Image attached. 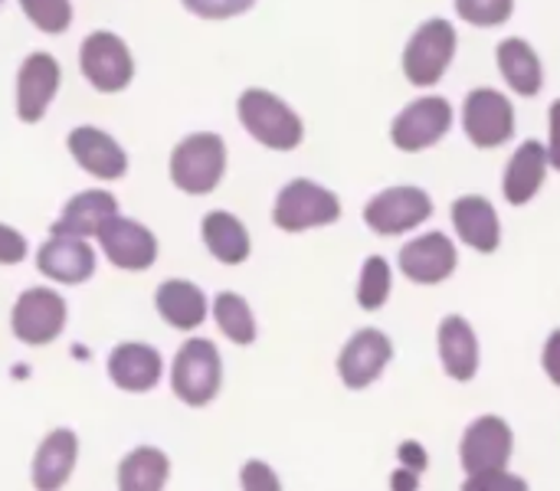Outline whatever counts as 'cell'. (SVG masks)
Returning a JSON list of instances; mask_svg holds the SVG:
<instances>
[{"label":"cell","mask_w":560,"mask_h":491,"mask_svg":"<svg viewBox=\"0 0 560 491\" xmlns=\"http://www.w3.org/2000/svg\"><path fill=\"white\" fill-rule=\"evenodd\" d=\"M548 161L560 171V98L551 105V141H548Z\"/></svg>","instance_id":"obj_38"},{"label":"cell","mask_w":560,"mask_h":491,"mask_svg":"<svg viewBox=\"0 0 560 491\" xmlns=\"http://www.w3.org/2000/svg\"><path fill=\"white\" fill-rule=\"evenodd\" d=\"M26 259V239L13 226L0 223V266H20Z\"/></svg>","instance_id":"obj_34"},{"label":"cell","mask_w":560,"mask_h":491,"mask_svg":"<svg viewBox=\"0 0 560 491\" xmlns=\"http://www.w3.org/2000/svg\"><path fill=\"white\" fill-rule=\"evenodd\" d=\"M194 16H203V20H230V16H240L246 10H253L256 0H180Z\"/></svg>","instance_id":"obj_32"},{"label":"cell","mask_w":560,"mask_h":491,"mask_svg":"<svg viewBox=\"0 0 560 491\" xmlns=\"http://www.w3.org/2000/svg\"><path fill=\"white\" fill-rule=\"evenodd\" d=\"M495 56H499V69H502L505 82H509L518 95L532 98V95L541 92L545 72H541V59H538V52H535V46H532L528 39H518V36L502 39Z\"/></svg>","instance_id":"obj_26"},{"label":"cell","mask_w":560,"mask_h":491,"mask_svg":"<svg viewBox=\"0 0 560 491\" xmlns=\"http://www.w3.org/2000/svg\"><path fill=\"white\" fill-rule=\"evenodd\" d=\"M118 213V200L108 190H82L62 207V217L52 223V233L66 236H98V230Z\"/></svg>","instance_id":"obj_24"},{"label":"cell","mask_w":560,"mask_h":491,"mask_svg":"<svg viewBox=\"0 0 560 491\" xmlns=\"http://www.w3.org/2000/svg\"><path fill=\"white\" fill-rule=\"evenodd\" d=\"M240 121L243 128L272 151H295L305 138V125L302 118L292 112L289 102H282L279 95L266 92V89H246L236 102Z\"/></svg>","instance_id":"obj_1"},{"label":"cell","mask_w":560,"mask_h":491,"mask_svg":"<svg viewBox=\"0 0 560 491\" xmlns=\"http://www.w3.org/2000/svg\"><path fill=\"white\" fill-rule=\"evenodd\" d=\"M341 217V200L315 180H289L272 207V223L285 233H305L315 226H331Z\"/></svg>","instance_id":"obj_5"},{"label":"cell","mask_w":560,"mask_h":491,"mask_svg":"<svg viewBox=\"0 0 560 491\" xmlns=\"http://www.w3.org/2000/svg\"><path fill=\"white\" fill-rule=\"evenodd\" d=\"M456 43H459V36H456V26L450 20L433 16V20L420 23L417 33L410 36L407 49H404V75H407V82L420 85V89L436 85L446 75V69H450V62L456 56Z\"/></svg>","instance_id":"obj_4"},{"label":"cell","mask_w":560,"mask_h":491,"mask_svg":"<svg viewBox=\"0 0 560 491\" xmlns=\"http://www.w3.org/2000/svg\"><path fill=\"white\" fill-rule=\"evenodd\" d=\"M463 128L476 148H502L515 135V108L495 89H472L463 105Z\"/></svg>","instance_id":"obj_10"},{"label":"cell","mask_w":560,"mask_h":491,"mask_svg":"<svg viewBox=\"0 0 560 491\" xmlns=\"http://www.w3.org/2000/svg\"><path fill=\"white\" fill-rule=\"evenodd\" d=\"M10 328L16 335L20 344L26 348H46L52 344L62 328H66V302L62 295H56L52 289H26L20 292L13 315H10Z\"/></svg>","instance_id":"obj_7"},{"label":"cell","mask_w":560,"mask_h":491,"mask_svg":"<svg viewBox=\"0 0 560 491\" xmlns=\"http://www.w3.org/2000/svg\"><path fill=\"white\" fill-rule=\"evenodd\" d=\"M528 486L518 479V476H509L505 469L499 472H479V476H469L466 491H525Z\"/></svg>","instance_id":"obj_33"},{"label":"cell","mask_w":560,"mask_h":491,"mask_svg":"<svg viewBox=\"0 0 560 491\" xmlns=\"http://www.w3.org/2000/svg\"><path fill=\"white\" fill-rule=\"evenodd\" d=\"M390 285H394V276H390V266L384 256H371L361 269V279H358V305L364 312H377L387 305L390 299Z\"/></svg>","instance_id":"obj_29"},{"label":"cell","mask_w":560,"mask_h":491,"mask_svg":"<svg viewBox=\"0 0 560 491\" xmlns=\"http://www.w3.org/2000/svg\"><path fill=\"white\" fill-rule=\"evenodd\" d=\"M154 308L158 315L177 328V331H194L207 322V312H210V302L207 295L200 292V285L187 282V279H167L158 285L154 292Z\"/></svg>","instance_id":"obj_21"},{"label":"cell","mask_w":560,"mask_h":491,"mask_svg":"<svg viewBox=\"0 0 560 491\" xmlns=\"http://www.w3.org/2000/svg\"><path fill=\"white\" fill-rule=\"evenodd\" d=\"M390 486H394L397 491L400 489L413 491L420 482H417V472H413V469H400V472H394V482H390Z\"/></svg>","instance_id":"obj_39"},{"label":"cell","mask_w":560,"mask_h":491,"mask_svg":"<svg viewBox=\"0 0 560 491\" xmlns=\"http://www.w3.org/2000/svg\"><path fill=\"white\" fill-rule=\"evenodd\" d=\"M453 226L459 233V239L466 246H472L476 253H495L502 243V226H499V213L486 197H459L453 203Z\"/></svg>","instance_id":"obj_22"},{"label":"cell","mask_w":560,"mask_h":491,"mask_svg":"<svg viewBox=\"0 0 560 491\" xmlns=\"http://www.w3.org/2000/svg\"><path fill=\"white\" fill-rule=\"evenodd\" d=\"M433 217V200L420 187H387L364 207V223L377 236H400Z\"/></svg>","instance_id":"obj_8"},{"label":"cell","mask_w":560,"mask_h":491,"mask_svg":"<svg viewBox=\"0 0 560 491\" xmlns=\"http://www.w3.org/2000/svg\"><path fill=\"white\" fill-rule=\"evenodd\" d=\"M226 174V144L213 131H197L171 151V180L190 197L217 190Z\"/></svg>","instance_id":"obj_2"},{"label":"cell","mask_w":560,"mask_h":491,"mask_svg":"<svg viewBox=\"0 0 560 491\" xmlns=\"http://www.w3.org/2000/svg\"><path fill=\"white\" fill-rule=\"evenodd\" d=\"M213 318H217L220 331L240 348H249L256 341V335H259L249 302L243 295H236V292H220L213 299Z\"/></svg>","instance_id":"obj_28"},{"label":"cell","mask_w":560,"mask_h":491,"mask_svg":"<svg viewBox=\"0 0 560 491\" xmlns=\"http://www.w3.org/2000/svg\"><path fill=\"white\" fill-rule=\"evenodd\" d=\"M98 243H102L105 259L115 269L144 272V269H151L158 262V236L144 223H138V220H128V217L115 213L98 230Z\"/></svg>","instance_id":"obj_11"},{"label":"cell","mask_w":560,"mask_h":491,"mask_svg":"<svg viewBox=\"0 0 560 491\" xmlns=\"http://www.w3.org/2000/svg\"><path fill=\"white\" fill-rule=\"evenodd\" d=\"M390 361H394L390 338L384 331H377V328H361L345 344V351L338 358V374H341L348 390H364L387 371Z\"/></svg>","instance_id":"obj_13"},{"label":"cell","mask_w":560,"mask_h":491,"mask_svg":"<svg viewBox=\"0 0 560 491\" xmlns=\"http://www.w3.org/2000/svg\"><path fill=\"white\" fill-rule=\"evenodd\" d=\"M512 449H515L512 426L502 417H479L459 443V459L469 476L499 472L509 466Z\"/></svg>","instance_id":"obj_12"},{"label":"cell","mask_w":560,"mask_h":491,"mask_svg":"<svg viewBox=\"0 0 560 491\" xmlns=\"http://www.w3.org/2000/svg\"><path fill=\"white\" fill-rule=\"evenodd\" d=\"M66 144H69L72 161H75L85 174H92V177H98V180H118V177H125V171H128V154H125V148H121L108 131H102V128L79 125V128L69 131Z\"/></svg>","instance_id":"obj_17"},{"label":"cell","mask_w":560,"mask_h":491,"mask_svg":"<svg viewBox=\"0 0 560 491\" xmlns=\"http://www.w3.org/2000/svg\"><path fill=\"white\" fill-rule=\"evenodd\" d=\"M515 10V0H456V13L472 26H502Z\"/></svg>","instance_id":"obj_31"},{"label":"cell","mask_w":560,"mask_h":491,"mask_svg":"<svg viewBox=\"0 0 560 491\" xmlns=\"http://www.w3.org/2000/svg\"><path fill=\"white\" fill-rule=\"evenodd\" d=\"M62 69L49 52H30L16 72V118L36 125L59 92Z\"/></svg>","instance_id":"obj_14"},{"label":"cell","mask_w":560,"mask_h":491,"mask_svg":"<svg viewBox=\"0 0 560 491\" xmlns=\"http://www.w3.org/2000/svg\"><path fill=\"white\" fill-rule=\"evenodd\" d=\"M243 489L246 491H279V479H276V472H272L266 463L253 459V463H246V466H243Z\"/></svg>","instance_id":"obj_35"},{"label":"cell","mask_w":560,"mask_h":491,"mask_svg":"<svg viewBox=\"0 0 560 491\" xmlns=\"http://www.w3.org/2000/svg\"><path fill=\"white\" fill-rule=\"evenodd\" d=\"M20 10L26 13V20L49 33V36H59L69 30L72 23V3L69 0H20Z\"/></svg>","instance_id":"obj_30"},{"label":"cell","mask_w":560,"mask_h":491,"mask_svg":"<svg viewBox=\"0 0 560 491\" xmlns=\"http://www.w3.org/2000/svg\"><path fill=\"white\" fill-rule=\"evenodd\" d=\"M36 269L59 285H82L95 272V253L82 236L49 233L36 253Z\"/></svg>","instance_id":"obj_15"},{"label":"cell","mask_w":560,"mask_h":491,"mask_svg":"<svg viewBox=\"0 0 560 491\" xmlns=\"http://www.w3.org/2000/svg\"><path fill=\"white\" fill-rule=\"evenodd\" d=\"M200 236H203L207 253H210L217 262H223V266H240V262L249 259V249H253L249 233H246V226H243L233 213H226V210H210V213L203 217V223H200Z\"/></svg>","instance_id":"obj_25"},{"label":"cell","mask_w":560,"mask_h":491,"mask_svg":"<svg viewBox=\"0 0 560 491\" xmlns=\"http://www.w3.org/2000/svg\"><path fill=\"white\" fill-rule=\"evenodd\" d=\"M79 66H82V75L89 79V85L98 92H108V95L121 92L135 79V59H131L128 43L108 30H95L82 39Z\"/></svg>","instance_id":"obj_6"},{"label":"cell","mask_w":560,"mask_h":491,"mask_svg":"<svg viewBox=\"0 0 560 491\" xmlns=\"http://www.w3.org/2000/svg\"><path fill=\"white\" fill-rule=\"evenodd\" d=\"M171 479V463L154 446H138L118 466V489L121 491H161Z\"/></svg>","instance_id":"obj_27"},{"label":"cell","mask_w":560,"mask_h":491,"mask_svg":"<svg viewBox=\"0 0 560 491\" xmlns=\"http://www.w3.org/2000/svg\"><path fill=\"white\" fill-rule=\"evenodd\" d=\"M161 374H164V364H161L158 348H151V344L121 341L108 354V377L125 394H148V390H154Z\"/></svg>","instance_id":"obj_18"},{"label":"cell","mask_w":560,"mask_h":491,"mask_svg":"<svg viewBox=\"0 0 560 491\" xmlns=\"http://www.w3.org/2000/svg\"><path fill=\"white\" fill-rule=\"evenodd\" d=\"M450 128H453V105L443 95H423L394 118L390 138L400 151L417 154L443 141Z\"/></svg>","instance_id":"obj_9"},{"label":"cell","mask_w":560,"mask_h":491,"mask_svg":"<svg viewBox=\"0 0 560 491\" xmlns=\"http://www.w3.org/2000/svg\"><path fill=\"white\" fill-rule=\"evenodd\" d=\"M79 463V436L72 430H52L33 456V486L39 491L62 489Z\"/></svg>","instance_id":"obj_20"},{"label":"cell","mask_w":560,"mask_h":491,"mask_svg":"<svg viewBox=\"0 0 560 491\" xmlns=\"http://www.w3.org/2000/svg\"><path fill=\"white\" fill-rule=\"evenodd\" d=\"M541 364H545V374L551 377V384L560 387V328L551 331V338L545 344V354H541Z\"/></svg>","instance_id":"obj_36"},{"label":"cell","mask_w":560,"mask_h":491,"mask_svg":"<svg viewBox=\"0 0 560 491\" xmlns=\"http://www.w3.org/2000/svg\"><path fill=\"white\" fill-rule=\"evenodd\" d=\"M397 456H400L404 469H413L417 476L430 466V456H427V449H423L420 443H404V446L397 449Z\"/></svg>","instance_id":"obj_37"},{"label":"cell","mask_w":560,"mask_h":491,"mask_svg":"<svg viewBox=\"0 0 560 491\" xmlns=\"http://www.w3.org/2000/svg\"><path fill=\"white\" fill-rule=\"evenodd\" d=\"M223 384V361L213 341L207 338H190L171 367V387L174 397L187 407H207L217 400Z\"/></svg>","instance_id":"obj_3"},{"label":"cell","mask_w":560,"mask_h":491,"mask_svg":"<svg viewBox=\"0 0 560 491\" xmlns=\"http://www.w3.org/2000/svg\"><path fill=\"white\" fill-rule=\"evenodd\" d=\"M440 361L453 381H472L479 371V338L463 315L440 322Z\"/></svg>","instance_id":"obj_23"},{"label":"cell","mask_w":560,"mask_h":491,"mask_svg":"<svg viewBox=\"0 0 560 491\" xmlns=\"http://www.w3.org/2000/svg\"><path fill=\"white\" fill-rule=\"evenodd\" d=\"M0 3H3V0H0Z\"/></svg>","instance_id":"obj_40"},{"label":"cell","mask_w":560,"mask_h":491,"mask_svg":"<svg viewBox=\"0 0 560 491\" xmlns=\"http://www.w3.org/2000/svg\"><path fill=\"white\" fill-rule=\"evenodd\" d=\"M548 148L541 141H525L518 144V151L512 154L505 177H502V194L512 207H525L538 197V190L545 187L548 177Z\"/></svg>","instance_id":"obj_19"},{"label":"cell","mask_w":560,"mask_h":491,"mask_svg":"<svg viewBox=\"0 0 560 491\" xmlns=\"http://www.w3.org/2000/svg\"><path fill=\"white\" fill-rule=\"evenodd\" d=\"M456 243L446 233H423L400 249V272L417 285H440L456 272Z\"/></svg>","instance_id":"obj_16"}]
</instances>
